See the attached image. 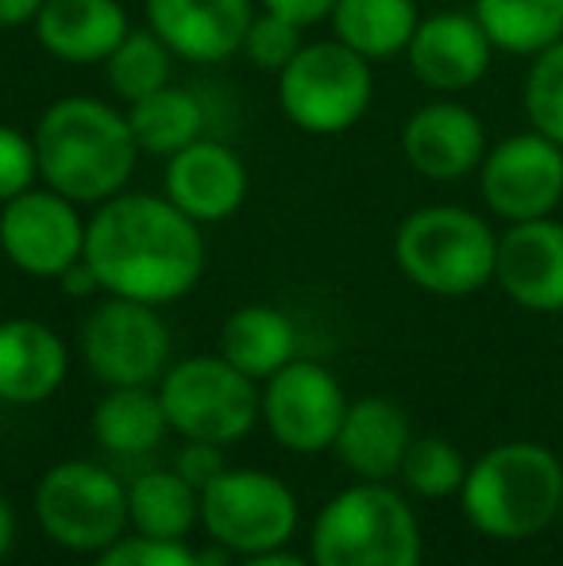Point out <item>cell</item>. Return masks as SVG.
I'll return each instance as SVG.
<instances>
[{"mask_svg": "<svg viewBox=\"0 0 563 566\" xmlns=\"http://www.w3.org/2000/svg\"><path fill=\"white\" fill-rule=\"evenodd\" d=\"M279 108L298 132L332 139L347 135L375 101V62L355 54L336 35L305 39L298 59L274 77Z\"/></svg>", "mask_w": 563, "mask_h": 566, "instance_id": "cell-6", "label": "cell"}, {"mask_svg": "<svg viewBox=\"0 0 563 566\" xmlns=\"http://www.w3.org/2000/svg\"><path fill=\"white\" fill-rule=\"evenodd\" d=\"M490 150L487 119L459 97H432L402 124V158L425 181H463Z\"/></svg>", "mask_w": 563, "mask_h": 566, "instance_id": "cell-14", "label": "cell"}, {"mask_svg": "<svg viewBox=\"0 0 563 566\" xmlns=\"http://www.w3.org/2000/svg\"><path fill=\"white\" fill-rule=\"evenodd\" d=\"M82 363L97 381L113 386H158L170 370L174 336L155 305L108 297L93 305L77 332Z\"/></svg>", "mask_w": 563, "mask_h": 566, "instance_id": "cell-10", "label": "cell"}, {"mask_svg": "<svg viewBox=\"0 0 563 566\" xmlns=\"http://www.w3.org/2000/svg\"><path fill=\"white\" fill-rule=\"evenodd\" d=\"M35 521L74 555H101L132 528L128 485L90 459H62L35 485Z\"/></svg>", "mask_w": 563, "mask_h": 566, "instance_id": "cell-7", "label": "cell"}, {"mask_svg": "<svg viewBox=\"0 0 563 566\" xmlns=\"http://www.w3.org/2000/svg\"><path fill=\"white\" fill-rule=\"evenodd\" d=\"M39 186V155L31 132L0 124V205Z\"/></svg>", "mask_w": 563, "mask_h": 566, "instance_id": "cell-33", "label": "cell"}, {"mask_svg": "<svg viewBox=\"0 0 563 566\" xmlns=\"http://www.w3.org/2000/svg\"><path fill=\"white\" fill-rule=\"evenodd\" d=\"M35 43L62 66H101L132 31L121 0H43L31 20Z\"/></svg>", "mask_w": 563, "mask_h": 566, "instance_id": "cell-19", "label": "cell"}, {"mask_svg": "<svg viewBox=\"0 0 563 566\" xmlns=\"http://www.w3.org/2000/svg\"><path fill=\"white\" fill-rule=\"evenodd\" d=\"M256 12V0H143L147 28L189 66L236 59Z\"/></svg>", "mask_w": 563, "mask_h": 566, "instance_id": "cell-17", "label": "cell"}, {"mask_svg": "<svg viewBox=\"0 0 563 566\" xmlns=\"http://www.w3.org/2000/svg\"><path fill=\"white\" fill-rule=\"evenodd\" d=\"M166 424L158 389L150 386H113L93 409V440L108 454L139 459L166 440Z\"/></svg>", "mask_w": 563, "mask_h": 566, "instance_id": "cell-24", "label": "cell"}, {"mask_svg": "<svg viewBox=\"0 0 563 566\" xmlns=\"http://www.w3.org/2000/svg\"><path fill=\"white\" fill-rule=\"evenodd\" d=\"M521 113L533 132L563 147V39L529 59L521 77Z\"/></svg>", "mask_w": 563, "mask_h": 566, "instance_id": "cell-30", "label": "cell"}, {"mask_svg": "<svg viewBox=\"0 0 563 566\" xmlns=\"http://www.w3.org/2000/svg\"><path fill=\"white\" fill-rule=\"evenodd\" d=\"M267 12H279L285 20L301 23V28H316V23H329L336 0H256Z\"/></svg>", "mask_w": 563, "mask_h": 566, "instance_id": "cell-35", "label": "cell"}, {"mask_svg": "<svg viewBox=\"0 0 563 566\" xmlns=\"http://www.w3.org/2000/svg\"><path fill=\"white\" fill-rule=\"evenodd\" d=\"M93 566H205L201 552H194L181 539H150V536H124L108 552L97 555Z\"/></svg>", "mask_w": 563, "mask_h": 566, "instance_id": "cell-32", "label": "cell"}, {"mask_svg": "<svg viewBox=\"0 0 563 566\" xmlns=\"http://www.w3.org/2000/svg\"><path fill=\"white\" fill-rule=\"evenodd\" d=\"M85 228L90 217L82 205L43 181L0 205V251L20 274L39 282H59L74 262H82Z\"/></svg>", "mask_w": 563, "mask_h": 566, "instance_id": "cell-13", "label": "cell"}, {"mask_svg": "<svg viewBox=\"0 0 563 566\" xmlns=\"http://www.w3.org/2000/svg\"><path fill=\"white\" fill-rule=\"evenodd\" d=\"M563 462L533 440L498 443L467 467L459 505L475 532L518 544L560 521Z\"/></svg>", "mask_w": 563, "mask_h": 566, "instance_id": "cell-3", "label": "cell"}, {"mask_svg": "<svg viewBox=\"0 0 563 566\" xmlns=\"http://www.w3.org/2000/svg\"><path fill=\"white\" fill-rule=\"evenodd\" d=\"M298 521V497L271 470L228 467L201 490V528L240 559L285 547Z\"/></svg>", "mask_w": 563, "mask_h": 566, "instance_id": "cell-9", "label": "cell"}, {"mask_svg": "<svg viewBox=\"0 0 563 566\" xmlns=\"http://www.w3.org/2000/svg\"><path fill=\"white\" fill-rule=\"evenodd\" d=\"M309 559L313 566H421V521L386 482H355L316 513Z\"/></svg>", "mask_w": 563, "mask_h": 566, "instance_id": "cell-4", "label": "cell"}, {"mask_svg": "<svg viewBox=\"0 0 563 566\" xmlns=\"http://www.w3.org/2000/svg\"><path fill=\"white\" fill-rule=\"evenodd\" d=\"M70 374V347L59 332L31 316L0 321V401L43 405Z\"/></svg>", "mask_w": 563, "mask_h": 566, "instance_id": "cell-20", "label": "cell"}, {"mask_svg": "<svg viewBox=\"0 0 563 566\" xmlns=\"http://www.w3.org/2000/svg\"><path fill=\"white\" fill-rule=\"evenodd\" d=\"M158 401L181 440L228 448L259 424V381L236 370L220 350L170 363L158 381Z\"/></svg>", "mask_w": 563, "mask_h": 566, "instance_id": "cell-8", "label": "cell"}, {"mask_svg": "<svg viewBox=\"0 0 563 566\" xmlns=\"http://www.w3.org/2000/svg\"><path fill=\"white\" fill-rule=\"evenodd\" d=\"M347 405L352 401L329 366L313 358H293L259 389V424L285 451L321 454L336 448Z\"/></svg>", "mask_w": 563, "mask_h": 566, "instance_id": "cell-11", "label": "cell"}, {"mask_svg": "<svg viewBox=\"0 0 563 566\" xmlns=\"http://www.w3.org/2000/svg\"><path fill=\"white\" fill-rule=\"evenodd\" d=\"M494 282L525 313H563V220H521L498 231Z\"/></svg>", "mask_w": 563, "mask_h": 566, "instance_id": "cell-18", "label": "cell"}, {"mask_svg": "<svg viewBox=\"0 0 563 566\" xmlns=\"http://www.w3.org/2000/svg\"><path fill=\"white\" fill-rule=\"evenodd\" d=\"M494 43L487 39L482 23L471 12H432L421 15L414 39L406 46V66L436 97H459L475 90L490 74Z\"/></svg>", "mask_w": 563, "mask_h": 566, "instance_id": "cell-16", "label": "cell"}, {"mask_svg": "<svg viewBox=\"0 0 563 566\" xmlns=\"http://www.w3.org/2000/svg\"><path fill=\"white\" fill-rule=\"evenodd\" d=\"M39 155V181L59 189L82 209H97L132 186L139 147L124 105L105 97H59L31 127Z\"/></svg>", "mask_w": 563, "mask_h": 566, "instance_id": "cell-2", "label": "cell"}, {"mask_svg": "<svg viewBox=\"0 0 563 566\" xmlns=\"http://www.w3.org/2000/svg\"><path fill=\"white\" fill-rule=\"evenodd\" d=\"M59 285H62V293H66V297H93V293H101V282H97V274H93L90 270V262H74V266L66 270V274L59 277Z\"/></svg>", "mask_w": 563, "mask_h": 566, "instance_id": "cell-36", "label": "cell"}, {"mask_svg": "<svg viewBox=\"0 0 563 566\" xmlns=\"http://www.w3.org/2000/svg\"><path fill=\"white\" fill-rule=\"evenodd\" d=\"M124 113H128L139 155L163 158V163L170 155H178L181 147L201 139L205 127H209V113H205L201 97L174 82L166 90L136 101V105H128Z\"/></svg>", "mask_w": 563, "mask_h": 566, "instance_id": "cell-25", "label": "cell"}, {"mask_svg": "<svg viewBox=\"0 0 563 566\" xmlns=\"http://www.w3.org/2000/svg\"><path fill=\"white\" fill-rule=\"evenodd\" d=\"M394 262L432 297H471L494 282L498 231L463 205H421L394 231Z\"/></svg>", "mask_w": 563, "mask_h": 566, "instance_id": "cell-5", "label": "cell"}, {"mask_svg": "<svg viewBox=\"0 0 563 566\" xmlns=\"http://www.w3.org/2000/svg\"><path fill=\"white\" fill-rule=\"evenodd\" d=\"M305 31L309 28H301V23L285 20V15H279V12H267V8H259L256 20H251V28H248V35H243V51L240 54L259 70V74L279 77L282 70L298 59L301 46H305Z\"/></svg>", "mask_w": 563, "mask_h": 566, "instance_id": "cell-31", "label": "cell"}, {"mask_svg": "<svg viewBox=\"0 0 563 566\" xmlns=\"http://www.w3.org/2000/svg\"><path fill=\"white\" fill-rule=\"evenodd\" d=\"M82 259L97 274L101 293L163 308L197 290L209 247L205 228L163 193L124 189L90 212Z\"/></svg>", "mask_w": 563, "mask_h": 566, "instance_id": "cell-1", "label": "cell"}, {"mask_svg": "<svg viewBox=\"0 0 563 566\" xmlns=\"http://www.w3.org/2000/svg\"><path fill=\"white\" fill-rule=\"evenodd\" d=\"M43 0H0V31L4 28H28L39 15Z\"/></svg>", "mask_w": 563, "mask_h": 566, "instance_id": "cell-37", "label": "cell"}, {"mask_svg": "<svg viewBox=\"0 0 563 566\" xmlns=\"http://www.w3.org/2000/svg\"><path fill=\"white\" fill-rule=\"evenodd\" d=\"M174 470H178L194 490H205L220 470H228V462H225V451H220L217 443L186 440L178 451V459H174Z\"/></svg>", "mask_w": 563, "mask_h": 566, "instance_id": "cell-34", "label": "cell"}, {"mask_svg": "<svg viewBox=\"0 0 563 566\" xmlns=\"http://www.w3.org/2000/svg\"><path fill=\"white\" fill-rule=\"evenodd\" d=\"M251 174L240 150L201 135L163 163V197L201 228L225 224L248 205Z\"/></svg>", "mask_w": 563, "mask_h": 566, "instance_id": "cell-15", "label": "cell"}, {"mask_svg": "<svg viewBox=\"0 0 563 566\" xmlns=\"http://www.w3.org/2000/svg\"><path fill=\"white\" fill-rule=\"evenodd\" d=\"M417 23V0H336L329 15L332 35L367 62H390L406 54Z\"/></svg>", "mask_w": 563, "mask_h": 566, "instance_id": "cell-23", "label": "cell"}, {"mask_svg": "<svg viewBox=\"0 0 563 566\" xmlns=\"http://www.w3.org/2000/svg\"><path fill=\"white\" fill-rule=\"evenodd\" d=\"M560 521H563V501H560Z\"/></svg>", "mask_w": 563, "mask_h": 566, "instance_id": "cell-40", "label": "cell"}, {"mask_svg": "<svg viewBox=\"0 0 563 566\" xmlns=\"http://www.w3.org/2000/svg\"><path fill=\"white\" fill-rule=\"evenodd\" d=\"M398 478L406 482L409 493H417V497L444 501V497H456V493L463 490L467 462L451 440H440V436H414L406 459H402Z\"/></svg>", "mask_w": 563, "mask_h": 566, "instance_id": "cell-29", "label": "cell"}, {"mask_svg": "<svg viewBox=\"0 0 563 566\" xmlns=\"http://www.w3.org/2000/svg\"><path fill=\"white\" fill-rule=\"evenodd\" d=\"M414 432L409 417L386 397H359L347 405L336 436V454L359 482H390L398 478Z\"/></svg>", "mask_w": 563, "mask_h": 566, "instance_id": "cell-21", "label": "cell"}, {"mask_svg": "<svg viewBox=\"0 0 563 566\" xmlns=\"http://www.w3.org/2000/svg\"><path fill=\"white\" fill-rule=\"evenodd\" d=\"M128 516L136 536L186 539L201 524V490L186 482L178 470H147L128 485Z\"/></svg>", "mask_w": 563, "mask_h": 566, "instance_id": "cell-26", "label": "cell"}, {"mask_svg": "<svg viewBox=\"0 0 563 566\" xmlns=\"http://www.w3.org/2000/svg\"><path fill=\"white\" fill-rule=\"evenodd\" d=\"M479 197L502 224L556 217L563 209V147L533 127L498 139L479 166Z\"/></svg>", "mask_w": 563, "mask_h": 566, "instance_id": "cell-12", "label": "cell"}, {"mask_svg": "<svg viewBox=\"0 0 563 566\" xmlns=\"http://www.w3.org/2000/svg\"><path fill=\"white\" fill-rule=\"evenodd\" d=\"M220 355L248 378L267 381L298 358V328L274 305H243L220 328Z\"/></svg>", "mask_w": 563, "mask_h": 566, "instance_id": "cell-22", "label": "cell"}, {"mask_svg": "<svg viewBox=\"0 0 563 566\" xmlns=\"http://www.w3.org/2000/svg\"><path fill=\"white\" fill-rule=\"evenodd\" d=\"M12 544H15V513H12V505H8L4 493H0V563L8 559Z\"/></svg>", "mask_w": 563, "mask_h": 566, "instance_id": "cell-39", "label": "cell"}, {"mask_svg": "<svg viewBox=\"0 0 563 566\" xmlns=\"http://www.w3.org/2000/svg\"><path fill=\"white\" fill-rule=\"evenodd\" d=\"M174 62H178V54L143 23V28H132L121 39V46L101 62V74H105L116 105L128 108L174 82Z\"/></svg>", "mask_w": 563, "mask_h": 566, "instance_id": "cell-28", "label": "cell"}, {"mask_svg": "<svg viewBox=\"0 0 563 566\" xmlns=\"http://www.w3.org/2000/svg\"><path fill=\"white\" fill-rule=\"evenodd\" d=\"M471 15L494 51L513 59H533L563 39V0H475Z\"/></svg>", "mask_w": 563, "mask_h": 566, "instance_id": "cell-27", "label": "cell"}, {"mask_svg": "<svg viewBox=\"0 0 563 566\" xmlns=\"http://www.w3.org/2000/svg\"><path fill=\"white\" fill-rule=\"evenodd\" d=\"M240 566H313V559H301V555L285 552V547H279V552H263V555H248Z\"/></svg>", "mask_w": 563, "mask_h": 566, "instance_id": "cell-38", "label": "cell"}]
</instances>
